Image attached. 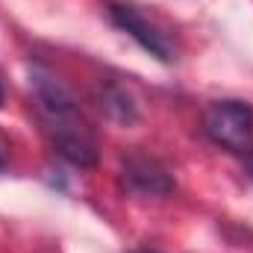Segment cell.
Returning a JSON list of instances; mask_svg holds the SVG:
<instances>
[{
	"label": "cell",
	"instance_id": "cell-1",
	"mask_svg": "<svg viewBox=\"0 0 253 253\" xmlns=\"http://www.w3.org/2000/svg\"><path fill=\"white\" fill-rule=\"evenodd\" d=\"M203 132L230 153L253 150V106L245 100H215L203 112Z\"/></svg>",
	"mask_w": 253,
	"mask_h": 253
},
{
	"label": "cell",
	"instance_id": "cell-2",
	"mask_svg": "<svg viewBox=\"0 0 253 253\" xmlns=\"http://www.w3.org/2000/svg\"><path fill=\"white\" fill-rule=\"evenodd\" d=\"M109 21L124 30L129 39H135L150 56H156L159 62H174V42L168 39V33H162L156 24H150L138 9L126 6V3H109Z\"/></svg>",
	"mask_w": 253,
	"mask_h": 253
},
{
	"label": "cell",
	"instance_id": "cell-3",
	"mask_svg": "<svg viewBox=\"0 0 253 253\" xmlns=\"http://www.w3.org/2000/svg\"><path fill=\"white\" fill-rule=\"evenodd\" d=\"M50 132V141L56 147V153L62 156L65 162H71L74 168H91L97 165V144L88 132V126L80 118H71V121H62V124L47 126Z\"/></svg>",
	"mask_w": 253,
	"mask_h": 253
},
{
	"label": "cell",
	"instance_id": "cell-4",
	"mask_svg": "<svg viewBox=\"0 0 253 253\" xmlns=\"http://www.w3.org/2000/svg\"><path fill=\"white\" fill-rule=\"evenodd\" d=\"M33 97H36V106H39V112H42V118H44L47 126L71 121V118H80L71 91L56 77H50L47 71H36L33 74Z\"/></svg>",
	"mask_w": 253,
	"mask_h": 253
},
{
	"label": "cell",
	"instance_id": "cell-5",
	"mask_svg": "<svg viewBox=\"0 0 253 253\" xmlns=\"http://www.w3.org/2000/svg\"><path fill=\"white\" fill-rule=\"evenodd\" d=\"M121 183H124L126 191L141 194V197H165L177 189L174 177L156 159H147V156H129L126 159L124 171H121Z\"/></svg>",
	"mask_w": 253,
	"mask_h": 253
},
{
	"label": "cell",
	"instance_id": "cell-6",
	"mask_svg": "<svg viewBox=\"0 0 253 253\" xmlns=\"http://www.w3.org/2000/svg\"><path fill=\"white\" fill-rule=\"evenodd\" d=\"M97 106L100 112L118 126H132L138 124V103L135 97L118 83H103L97 88Z\"/></svg>",
	"mask_w": 253,
	"mask_h": 253
},
{
	"label": "cell",
	"instance_id": "cell-7",
	"mask_svg": "<svg viewBox=\"0 0 253 253\" xmlns=\"http://www.w3.org/2000/svg\"><path fill=\"white\" fill-rule=\"evenodd\" d=\"M245 171H248V177L253 180V150L251 153H245Z\"/></svg>",
	"mask_w": 253,
	"mask_h": 253
},
{
	"label": "cell",
	"instance_id": "cell-8",
	"mask_svg": "<svg viewBox=\"0 0 253 253\" xmlns=\"http://www.w3.org/2000/svg\"><path fill=\"white\" fill-rule=\"evenodd\" d=\"M132 253H159V251H150V248H141V251H132Z\"/></svg>",
	"mask_w": 253,
	"mask_h": 253
},
{
	"label": "cell",
	"instance_id": "cell-9",
	"mask_svg": "<svg viewBox=\"0 0 253 253\" xmlns=\"http://www.w3.org/2000/svg\"><path fill=\"white\" fill-rule=\"evenodd\" d=\"M3 165H6V162H3V156H0V171H3Z\"/></svg>",
	"mask_w": 253,
	"mask_h": 253
},
{
	"label": "cell",
	"instance_id": "cell-10",
	"mask_svg": "<svg viewBox=\"0 0 253 253\" xmlns=\"http://www.w3.org/2000/svg\"><path fill=\"white\" fill-rule=\"evenodd\" d=\"M0 106H3V88H0Z\"/></svg>",
	"mask_w": 253,
	"mask_h": 253
}]
</instances>
